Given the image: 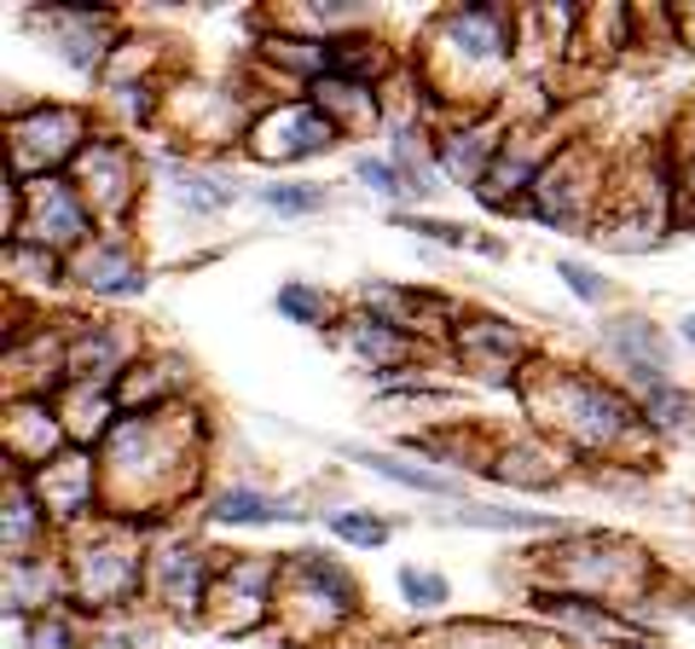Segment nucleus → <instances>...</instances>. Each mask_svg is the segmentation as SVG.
Here are the masks:
<instances>
[{
    "mask_svg": "<svg viewBox=\"0 0 695 649\" xmlns=\"http://www.w3.org/2000/svg\"><path fill=\"white\" fill-rule=\"evenodd\" d=\"M684 342H690V349H695V314L684 319Z\"/></svg>",
    "mask_w": 695,
    "mask_h": 649,
    "instance_id": "obj_13",
    "label": "nucleus"
},
{
    "mask_svg": "<svg viewBox=\"0 0 695 649\" xmlns=\"http://www.w3.org/2000/svg\"><path fill=\"white\" fill-rule=\"evenodd\" d=\"M337 139V128L324 122L314 105H296V111H278L255 128V151L261 157H301V151H324Z\"/></svg>",
    "mask_w": 695,
    "mask_h": 649,
    "instance_id": "obj_1",
    "label": "nucleus"
},
{
    "mask_svg": "<svg viewBox=\"0 0 695 649\" xmlns=\"http://www.w3.org/2000/svg\"><path fill=\"white\" fill-rule=\"evenodd\" d=\"M331 534L354 539V545H383V539H388V527L372 522V516H331Z\"/></svg>",
    "mask_w": 695,
    "mask_h": 649,
    "instance_id": "obj_6",
    "label": "nucleus"
},
{
    "mask_svg": "<svg viewBox=\"0 0 695 649\" xmlns=\"http://www.w3.org/2000/svg\"><path fill=\"white\" fill-rule=\"evenodd\" d=\"M360 174H365V180H372V186H383L388 197H395V192H400V174H395V169H383V162H372V157H365V162H360Z\"/></svg>",
    "mask_w": 695,
    "mask_h": 649,
    "instance_id": "obj_11",
    "label": "nucleus"
},
{
    "mask_svg": "<svg viewBox=\"0 0 695 649\" xmlns=\"http://www.w3.org/2000/svg\"><path fill=\"white\" fill-rule=\"evenodd\" d=\"M400 592L418 597V603H441L446 597V580H429V574H400Z\"/></svg>",
    "mask_w": 695,
    "mask_h": 649,
    "instance_id": "obj_9",
    "label": "nucleus"
},
{
    "mask_svg": "<svg viewBox=\"0 0 695 649\" xmlns=\"http://www.w3.org/2000/svg\"><path fill=\"white\" fill-rule=\"evenodd\" d=\"M406 227H412V232H423V238H446V243H464V232H458V227H441V220H418V215H406Z\"/></svg>",
    "mask_w": 695,
    "mask_h": 649,
    "instance_id": "obj_12",
    "label": "nucleus"
},
{
    "mask_svg": "<svg viewBox=\"0 0 695 649\" xmlns=\"http://www.w3.org/2000/svg\"><path fill=\"white\" fill-rule=\"evenodd\" d=\"M453 522H469V527H545V516H522V511H464Z\"/></svg>",
    "mask_w": 695,
    "mask_h": 649,
    "instance_id": "obj_7",
    "label": "nucleus"
},
{
    "mask_svg": "<svg viewBox=\"0 0 695 649\" xmlns=\"http://www.w3.org/2000/svg\"><path fill=\"white\" fill-rule=\"evenodd\" d=\"M278 308H284V314H290V319H319V296H301V291H296V284H290V291H284V296H278Z\"/></svg>",
    "mask_w": 695,
    "mask_h": 649,
    "instance_id": "obj_10",
    "label": "nucleus"
},
{
    "mask_svg": "<svg viewBox=\"0 0 695 649\" xmlns=\"http://www.w3.org/2000/svg\"><path fill=\"white\" fill-rule=\"evenodd\" d=\"M354 464H365V470H377V476H388V481H406V487H418V493H446L453 499L458 493V481H446V476H429V470H418V464H400V458H388V453H372V446H342Z\"/></svg>",
    "mask_w": 695,
    "mask_h": 649,
    "instance_id": "obj_2",
    "label": "nucleus"
},
{
    "mask_svg": "<svg viewBox=\"0 0 695 649\" xmlns=\"http://www.w3.org/2000/svg\"><path fill=\"white\" fill-rule=\"evenodd\" d=\"M215 516H220V522H296L290 504L261 499V493H243V487H232V493L215 499Z\"/></svg>",
    "mask_w": 695,
    "mask_h": 649,
    "instance_id": "obj_3",
    "label": "nucleus"
},
{
    "mask_svg": "<svg viewBox=\"0 0 695 649\" xmlns=\"http://www.w3.org/2000/svg\"><path fill=\"white\" fill-rule=\"evenodd\" d=\"M562 278L574 284V296H585V301H597V296H603V278L591 273V267H580V261H562Z\"/></svg>",
    "mask_w": 695,
    "mask_h": 649,
    "instance_id": "obj_8",
    "label": "nucleus"
},
{
    "mask_svg": "<svg viewBox=\"0 0 695 649\" xmlns=\"http://www.w3.org/2000/svg\"><path fill=\"white\" fill-rule=\"evenodd\" d=\"M261 197H267L278 215H308V209H319V203H324L319 186H267Z\"/></svg>",
    "mask_w": 695,
    "mask_h": 649,
    "instance_id": "obj_5",
    "label": "nucleus"
},
{
    "mask_svg": "<svg viewBox=\"0 0 695 649\" xmlns=\"http://www.w3.org/2000/svg\"><path fill=\"white\" fill-rule=\"evenodd\" d=\"M446 35L453 41H469V47H481V53H499V18L476 7V12H458L453 24H446Z\"/></svg>",
    "mask_w": 695,
    "mask_h": 649,
    "instance_id": "obj_4",
    "label": "nucleus"
}]
</instances>
